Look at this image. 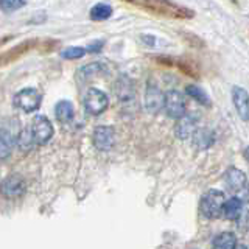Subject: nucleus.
Wrapping results in <instances>:
<instances>
[{
  "instance_id": "1",
  "label": "nucleus",
  "mask_w": 249,
  "mask_h": 249,
  "mask_svg": "<svg viewBox=\"0 0 249 249\" xmlns=\"http://www.w3.org/2000/svg\"><path fill=\"white\" fill-rule=\"evenodd\" d=\"M134 6L142 8V10L156 14V16H162V18H170V19H193L195 18V11L190 8L182 6L173 0H124Z\"/></svg>"
},
{
  "instance_id": "2",
  "label": "nucleus",
  "mask_w": 249,
  "mask_h": 249,
  "mask_svg": "<svg viewBox=\"0 0 249 249\" xmlns=\"http://www.w3.org/2000/svg\"><path fill=\"white\" fill-rule=\"evenodd\" d=\"M224 201H226V195L221 190L212 189V190L206 192L199 201L201 213L206 218H209V220H216V218L221 216Z\"/></svg>"
},
{
  "instance_id": "3",
  "label": "nucleus",
  "mask_w": 249,
  "mask_h": 249,
  "mask_svg": "<svg viewBox=\"0 0 249 249\" xmlns=\"http://www.w3.org/2000/svg\"><path fill=\"white\" fill-rule=\"evenodd\" d=\"M83 105H84L86 112H88L89 115L98 117V115H101L107 109V106H109V97L106 95V92H103L101 89L89 88L88 92L84 93Z\"/></svg>"
},
{
  "instance_id": "4",
  "label": "nucleus",
  "mask_w": 249,
  "mask_h": 249,
  "mask_svg": "<svg viewBox=\"0 0 249 249\" xmlns=\"http://www.w3.org/2000/svg\"><path fill=\"white\" fill-rule=\"evenodd\" d=\"M162 109H165V114L170 117V119L178 120L179 117H182L187 112V101L184 93H181L179 90H167L163 93V103H162Z\"/></svg>"
},
{
  "instance_id": "5",
  "label": "nucleus",
  "mask_w": 249,
  "mask_h": 249,
  "mask_svg": "<svg viewBox=\"0 0 249 249\" xmlns=\"http://www.w3.org/2000/svg\"><path fill=\"white\" fill-rule=\"evenodd\" d=\"M13 101H14L16 107H19L20 111L30 114V112L37 111V109L41 107L42 97H41V93H39L37 89L25 88V89H20L18 93H16Z\"/></svg>"
},
{
  "instance_id": "6",
  "label": "nucleus",
  "mask_w": 249,
  "mask_h": 249,
  "mask_svg": "<svg viewBox=\"0 0 249 249\" xmlns=\"http://www.w3.org/2000/svg\"><path fill=\"white\" fill-rule=\"evenodd\" d=\"M30 129H31V134H33L35 143L41 145V146L49 143L52 140V137H53V134H54L52 122L42 114H37L35 117L33 122H31V128Z\"/></svg>"
},
{
  "instance_id": "7",
  "label": "nucleus",
  "mask_w": 249,
  "mask_h": 249,
  "mask_svg": "<svg viewBox=\"0 0 249 249\" xmlns=\"http://www.w3.org/2000/svg\"><path fill=\"white\" fill-rule=\"evenodd\" d=\"M27 192V182L20 175H10L0 182V193L8 199L20 198Z\"/></svg>"
},
{
  "instance_id": "8",
  "label": "nucleus",
  "mask_w": 249,
  "mask_h": 249,
  "mask_svg": "<svg viewBox=\"0 0 249 249\" xmlns=\"http://www.w3.org/2000/svg\"><path fill=\"white\" fill-rule=\"evenodd\" d=\"M162 103H163V92L159 88V84L153 78H150L146 81V88H145V109L150 114H159L162 111Z\"/></svg>"
},
{
  "instance_id": "9",
  "label": "nucleus",
  "mask_w": 249,
  "mask_h": 249,
  "mask_svg": "<svg viewBox=\"0 0 249 249\" xmlns=\"http://www.w3.org/2000/svg\"><path fill=\"white\" fill-rule=\"evenodd\" d=\"M92 143L98 151H111L115 143V131L109 124H98L93 129Z\"/></svg>"
},
{
  "instance_id": "10",
  "label": "nucleus",
  "mask_w": 249,
  "mask_h": 249,
  "mask_svg": "<svg viewBox=\"0 0 249 249\" xmlns=\"http://www.w3.org/2000/svg\"><path fill=\"white\" fill-rule=\"evenodd\" d=\"M199 117L196 114H184L182 117H179L178 123L175 126V134L179 140H187L193 136V132L198 129Z\"/></svg>"
},
{
  "instance_id": "11",
  "label": "nucleus",
  "mask_w": 249,
  "mask_h": 249,
  "mask_svg": "<svg viewBox=\"0 0 249 249\" xmlns=\"http://www.w3.org/2000/svg\"><path fill=\"white\" fill-rule=\"evenodd\" d=\"M37 42H39V39H27V41L18 44L16 47H13V49L5 52L3 54H0V66H8V64H11V62L18 61L23 54H27L28 52L36 49Z\"/></svg>"
},
{
  "instance_id": "12",
  "label": "nucleus",
  "mask_w": 249,
  "mask_h": 249,
  "mask_svg": "<svg viewBox=\"0 0 249 249\" xmlns=\"http://www.w3.org/2000/svg\"><path fill=\"white\" fill-rule=\"evenodd\" d=\"M109 73V69L105 62H90L76 70V80L78 83H89L92 80H97L100 76H106Z\"/></svg>"
},
{
  "instance_id": "13",
  "label": "nucleus",
  "mask_w": 249,
  "mask_h": 249,
  "mask_svg": "<svg viewBox=\"0 0 249 249\" xmlns=\"http://www.w3.org/2000/svg\"><path fill=\"white\" fill-rule=\"evenodd\" d=\"M114 92L120 103H131L136 98V86L134 81L128 75H120L114 84Z\"/></svg>"
},
{
  "instance_id": "14",
  "label": "nucleus",
  "mask_w": 249,
  "mask_h": 249,
  "mask_svg": "<svg viewBox=\"0 0 249 249\" xmlns=\"http://www.w3.org/2000/svg\"><path fill=\"white\" fill-rule=\"evenodd\" d=\"M224 182L232 192H243L248 185V179L245 171H241L235 167H229L224 171Z\"/></svg>"
},
{
  "instance_id": "15",
  "label": "nucleus",
  "mask_w": 249,
  "mask_h": 249,
  "mask_svg": "<svg viewBox=\"0 0 249 249\" xmlns=\"http://www.w3.org/2000/svg\"><path fill=\"white\" fill-rule=\"evenodd\" d=\"M243 213H245V201L241 199V198L232 196V198L224 201L221 215L226 218V220L237 221V220H240Z\"/></svg>"
},
{
  "instance_id": "16",
  "label": "nucleus",
  "mask_w": 249,
  "mask_h": 249,
  "mask_svg": "<svg viewBox=\"0 0 249 249\" xmlns=\"http://www.w3.org/2000/svg\"><path fill=\"white\" fill-rule=\"evenodd\" d=\"M232 101H233V106H235L238 115L241 117V120L248 122L249 120V97H248V92L243 88H235L232 89Z\"/></svg>"
},
{
  "instance_id": "17",
  "label": "nucleus",
  "mask_w": 249,
  "mask_h": 249,
  "mask_svg": "<svg viewBox=\"0 0 249 249\" xmlns=\"http://www.w3.org/2000/svg\"><path fill=\"white\" fill-rule=\"evenodd\" d=\"M190 139L193 140V146L196 148L198 151H204V150H209V148L215 143V132L207 128H202V129L198 128L193 132V136Z\"/></svg>"
},
{
  "instance_id": "18",
  "label": "nucleus",
  "mask_w": 249,
  "mask_h": 249,
  "mask_svg": "<svg viewBox=\"0 0 249 249\" xmlns=\"http://www.w3.org/2000/svg\"><path fill=\"white\" fill-rule=\"evenodd\" d=\"M73 115H75V109L69 100H61L56 103V106H54V117H56V120L62 124H67L72 122Z\"/></svg>"
},
{
  "instance_id": "19",
  "label": "nucleus",
  "mask_w": 249,
  "mask_h": 249,
  "mask_svg": "<svg viewBox=\"0 0 249 249\" xmlns=\"http://www.w3.org/2000/svg\"><path fill=\"white\" fill-rule=\"evenodd\" d=\"M14 148V137L8 129H0V160H5L11 156Z\"/></svg>"
},
{
  "instance_id": "20",
  "label": "nucleus",
  "mask_w": 249,
  "mask_h": 249,
  "mask_svg": "<svg viewBox=\"0 0 249 249\" xmlns=\"http://www.w3.org/2000/svg\"><path fill=\"white\" fill-rule=\"evenodd\" d=\"M237 235L233 232H221L212 240V246L216 249H235Z\"/></svg>"
},
{
  "instance_id": "21",
  "label": "nucleus",
  "mask_w": 249,
  "mask_h": 249,
  "mask_svg": "<svg viewBox=\"0 0 249 249\" xmlns=\"http://www.w3.org/2000/svg\"><path fill=\"white\" fill-rule=\"evenodd\" d=\"M14 143L18 145V148L22 153H28V151L33 150V146L36 143H35L33 134H31V129L30 128H23L18 134V137H16Z\"/></svg>"
},
{
  "instance_id": "22",
  "label": "nucleus",
  "mask_w": 249,
  "mask_h": 249,
  "mask_svg": "<svg viewBox=\"0 0 249 249\" xmlns=\"http://www.w3.org/2000/svg\"><path fill=\"white\" fill-rule=\"evenodd\" d=\"M185 93L189 95L192 100H195L196 103L202 105V106H206V107H210L212 106V103H210V98L207 93L202 90L201 88H198V86H195V84H189V86H185Z\"/></svg>"
},
{
  "instance_id": "23",
  "label": "nucleus",
  "mask_w": 249,
  "mask_h": 249,
  "mask_svg": "<svg viewBox=\"0 0 249 249\" xmlns=\"http://www.w3.org/2000/svg\"><path fill=\"white\" fill-rule=\"evenodd\" d=\"M173 67H178L184 75L187 76H192V78H199V69L198 66L192 62L190 59L187 58H175V66Z\"/></svg>"
},
{
  "instance_id": "24",
  "label": "nucleus",
  "mask_w": 249,
  "mask_h": 249,
  "mask_svg": "<svg viewBox=\"0 0 249 249\" xmlns=\"http://www.w3.org/2000/svg\"><path fill=\"white\" fill-rule=\"evenodd\" d=\"M112 6L107 5V3H97L92 6V10L89 13L90 19L95 20V22H101V20H106L112 16Z\"/></svg>"
},
{
  "instance_id": "25",
  "label": "nucleus",
  "mask_w": 249,
  "mask_h": 249,
  "mask_svg": "<svg viewBox=\"0 0 249 249\" xmlns=\"http://www.w3.org/2000/svg\"><path fill=\"white\" fill-rule=\"evenodd\" d=\"M86 53L88 52H86L84 47H67V49L61 52V58L69 59V61H75V59L83 58Z\"/></svg>"
},
{
  "instance_id": "26",
  "label": "nucleus",
  "mask_w": 249,
  "mask_h": 249,
  "mask_svg": "<svg viewBox=\"0 0 249 249\" xmlns=\"http://www.w3.org/2000/svg\"><path fill=\"white\" fill-rule=\"evenodd\" d=\"M27 5V0H0V10L3 13H14Z\"/></svg>"
},
{
  "instance_id": "27",
  "label": "nucleus",
  "mask_w": 249,
  "mask_h": 249,
  "mask_svg": "<svg viewBox=\"0 0 249 249\" xmlns=\"http://www.w3.org/2000/svg\"><path fill=\"white\" fill-rule=\"evenodd\" d=\"M61 42L58 41V39H44V41H39L36 49L41 52V53H52L54 50L59 49Z\"/></svg>"
},
{
  "instance_id": "28",
  "label": "nucleus",
  "mask_w": 249,
  "mask_h": 249,
  "mask_svg": "<svg viewBox=\"0 0 249 249\" xmlns=\"http://www.w3.org/2000/svg\"><path fill=\"white\" fill-rule=\"evenodd\" d=\"M181 36L184 37V41L192 45L193 49H204L206 47V42L202 41V39L196 35H193V33H185V31H181Z\"/></svg>"
},
{
  "instance_id": "29",
  "label": "nucleus",
  "mask_w": 249,
  "mask_h": 249,
  "mask_svg": "<svg viewBox=\"0 0 249 249\" xmlns=\"http://www.w3.org/2000/svg\"><path fill=\"white\" fill-rule=\"evenodd\" d=\"M153 59L160 66H167V67H173L175 66V58L167 56V54H159V56H154Z\"/></svg>"
},
{
  "instance_id": "30",
  "label": "nucleus",
  "mask_w": 249,
  "mask_h": 249,
  "mask_svg": "<svg viewBox=\"0 0 249 249\" xmlns=\"http://www.w3.org/2000/svg\"><path fill=\"white\" fill-rule=\"evenodd\" d=\"M103 45H105L103 41H97V42L90 44L88 49H86V52L88 53H98V52H101V49H103Z\"/></svg>"
},
{
  "instance_id": "31",
  "label": "nucleus",
  "mask_w": 249,
  "mask_h": 249,
  "mask_svg": "<svg viewBox=\"0 0 249 249\" xmlns=\"http://www.w3.org/2000/svg\"><path fill=\"white\" fill-rule=\"evenodd\" d=\"M140 37H142V42H145L146 45H154L156 44V41H154V36H150V35H142V36H140Z\"/></svg>"
}]
</instances>
